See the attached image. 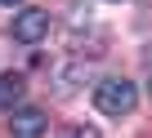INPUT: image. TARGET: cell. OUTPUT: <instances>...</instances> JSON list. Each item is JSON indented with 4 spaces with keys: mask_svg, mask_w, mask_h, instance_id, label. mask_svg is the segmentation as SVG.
Returning a JSON list of instances; mask_svg holds the SVG:
<instances>
[{
    "mask_svg": "<svg viewBox=\"0 0 152 138\" xmlns=\"http://www.w3.org/2000/svg\"><path fill=\"white\" fill-rule=\"evenodd\" d=\"M45 129H49V120H45L40 107H18L9 116V134L14 138H45Z\"/></svg>",
    "mask_w": 152,
    "mask_h": 138,
    "instance_id": "3",
    "label": "cell"
},
{
    "mask_svg": "<svg viewBox=\"0 0 152 138\" xmlns=\"http://www.w3.org/2000/svg\"><path fill=\"white\" fill-rule=\"evenodd\" d=\"M0 5H23V0H0Z\"/></svg>",
    "mask_w": 152,
    "mask_h": 138,
    "instance_id": "6",
    "label": "cell"
},
{
    "mask_svg": "<svg viewBox=\"0 0 152 138\" xmlns=\"http://www.w3.org/2000/svg\"><path fill=\"white\" fill-rule=\"evenodd\" d=\"M49 36V9H23L14 14V40L18 45H36Z\"/></svg>",
    "mask_w": 152,
    "mask_h": 138,
    "instance_id": "2",
    "label": "cell"
},
{
    "mask_svg": "<svg viewBox=\"0 0 152 138\" xmlns=\"http://www.w3.org/2000/svg\"><path fill=\"white\" fill-rule=\"evenodd\" d=\"M63 138H99V129H94V125H72Z\"/></svg>",
    "mask_w": 152,
    "mask_h": 138,
    "instance_id": "5",
    "label": "cell"
},
{
    "mask_svg": "<svg viewBox=\"0 0 152 138\" xmlns=\"http://www.w3.org/2000/svg\"><path fill=\"white\" fill-rule=\"evenodd\" d=\"M134 103H139V89H134L125 76H107V80L94 85V107H99L103 116H130Z\"/></svg>",
    "mask_w": 152,
    "mask_h": 138,
    "instance_id": "1",
    "label": "cell"
},
{
    "mask_svg": "<svg viewBox=\"0 0 152 138\" xmlns=\"http://www.w3.org/2000/svg\"><path fill=\"white\" fill-rule=\"evenodd\" d=\"M23 94H27V80H23V76H14V72H9V76H0V111H9V116H14L18 103H23Z\"/></svg>",
    "mask_w": 152,
    "mask_h": 138,
    "instance_id": "4",
    "label": "cell"
},
{
    "mask_svg": "<svg viewBox=\"0 0 152 138\" xmlns=\"http://www.w3.org/2000/svg\"><path fill=\"white\" fill-rule=\"evenodd\" d=\"M148 98H152V80H148Z\"/></svg>",
    "mask_w": 152,
    "mask_h": 138,
    "instance_id": "7",
    "label": "cell"
}]
</instances>
